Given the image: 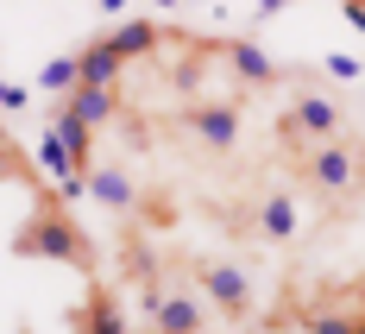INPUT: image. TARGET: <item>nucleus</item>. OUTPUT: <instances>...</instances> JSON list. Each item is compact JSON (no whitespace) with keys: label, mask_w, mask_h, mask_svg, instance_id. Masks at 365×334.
<instances>
[{"label":"nucleus","mask_w":365,"mask_h":334,"mask_svg":"<svg viewBox=\"0 0 365 334\" xmlns=\"http://www.w3.org/2000/svg\"><path fill=\"white\" fill-rule=\"evenodd\" d=\"M277 133H284V146L309 151V146L340 139V133H346V113H340V101H334L328 88H296L290 108H284V120H277Z\"/></svg>","instance_id":"nucleus-3"},{"label":"nucleus","mask_w":365,"mask_h":334,"mask_svg":"<svg viewBox=\"0 0 365 334\" xmlns=\"http://www.w3.org/2000/svg\"><path fill=\"white\" fill-rule=\"evenodd\" d=\"M302 183L315 189L322 202H346V196H359V183H365V151H359V139H328V146H309L302 151Z\"/></svg>","instance_id":"nucleus-1"},{"label":"nucleus","mask_w":365,"mask_h":334,"mask_svg":"<svg viewBox=\"0 0 365 334\" xmlns=\"http://www.w3.org/2000/svg\"><path fill=\"white\" fill-rule=\"evenodd\" d=\"M302 334H353V309H309Z\"/></svg>","instance_id":"nucleus-17"},{"label":"nucleus","mask_w":365,"mask_h":334,"mask_svg":"<svg viewBox=\"0 0 365 334\" xmlns=\"http://www.w3.org/2000/svg\"><path fill=\"white\" fill-rule=\"evenodd\" d=\"M151 6H177V0H151Z\"/></svg>","instance_id":"nucleus-27"},{"label":"nucleus","mask_w":365,"mask_h":334,"mask_svg":"<svg viewBox=\"0 0 365 334\" xmlns=\"http://www.w3.org/2000/svg\"><path fill=\"white\" fill-rule=\"evenodd\" d=\"M76 88V57H51L44 70H38V95H57V101H70Z\"/></svg>","instance_id":"nucleus-16"},{"label":"nucleus","mask_w":365,"mask_h":334,"mask_svg":"<svg viewBox=\"0 0 365 334\" xmlns=\"http://www.w3.org/2000/svg\"><path fill=\"white\" fill-rule=\"evenodd\" d=\"M340 13H346V26H353V32H365V6H340Z\"/></svg>","instance_id":"nucleus-23"},{"label":"nucleus","mask_w":365,"mask_h":334,"mask_svg":"<svg viewBox=\"0 0 365 334\" xmlns=\"http://www.w3.org/2000/svg\"><path fill=\"white\" fill-rule=\"evenodd\" d=\"M182 133H189L202 151L227 158V151L240 146V108H233V101H195V108L182 113Z\"/></svg>","instance_id":"nucleus-4"},{"label":"nucleus","mask_w":365,"mask_h":334,"mask_svg":"<svg viewBox=\"0 0 365 334\" xmlns=\"http://www.w3.org/2000/svg\"><path fill=\"white\" fill-rule=\"evenodd\" d=\"M88 196H95L108 215H133L139 183H133V171H120V164H88Z\"/></svg>","instance_id":"nucleus-7"},{"label":"nucleus","mask_w":365,"mask_h":334,"mask_svg":"<svg viewBox=\"0 0 365 334\" xmlns=\"http://www.w3.org/2000/svg\"><path fill=\"white\" fill-rule=\"evenodd\" d=\"M322 70H328L334 82H359L365 64H359V57H346V51H328V57H322Z\"/></svg>","instance_id":"nucleus-19"},{"label":"nucleus","mask_w":365,"mask_h":334,"mask_svg":"<svg viewBox=\"0 0 365 334\" xmlns=\"http://www.w3.org/2000/svg\"><path fill=\"white\" fill-rule=\"evenodd\" d=\"M246 334H290V322H252Z\"/></svg>","instance_id":"nucleus-22"},{"label":"nucleus","mask_w":365,"mask_h":334,"mask_svg":"<svg viewBox=\"0 0 365 334\" xmlns=\"http://www.w3.org/2000/svg\"><path fill=\"white\" fill-rule=\"evenodd\" d=\"M296 233H302V215H296L290 189H264V196H258V240H271V246H290Z\"/></svg>","instance_id":"nucleus-6"},{"label":"nucleus","mask_w":365,"mask_h":334,"mask_svg":"<svg viewBox=\"0 0 365 334\" xmlns=\"http://www.w3.org/2000/svg\"><path fill=\"white\" fill-rule=\"evenodd\" d=\"M38 164H44V171H51L57 183H63V177H82V171H76V158H70V146H63V139H57L51 126L38 133Z\"/></svg>","instance_id":"nucleus-15"},{"label":"nucleus","mask_w":365,"mask_h":334,"mask_svg":"<svg viewBox=\"0 0 365 334\" xmlns=\"http://www.w3.org/2000/svg\"><path fill=\"white\" fill-rule=\"evenodd\" d=\"M120 6H126V0H101V13H120Z\"/></svg>","instance_id":"nucleus-25"},{"label":"nucleus","mask_w":365,"mask_h":334,"mask_svg":"<svg viewBox=\"0 0 365 334\" xmlns=\"http://www.w3.org/2000/svg\"><path fill=\"white\" fill-rule=\"evenodd\" d=\"M13 253H19V259H57V265H95V253H88V240H82V227L70 221L63 202H57V208L44 202L32 221L19 227Z\"/></svg>","instance_id":"nucleus-2"},{"label":"nucleus","mask_w":365,"mask_h":334,"mask_svg":"<svg viewBox=\"0 0 365 334\" xmlns=\"http://www.w3.org/2000/svg\"><path fill=\"white\" fill-rule=\"evenodd\" d=\"M26 108V88L19 82H0V113H19Z\"/></svg>","instance_id":"nucleus-20"},{"label":"nucleus","mask_w":365,"mask_h":334,"mask_svg":"<svg viewBox=\"0 0 365 334\" xmlns=\"http://www.w3.org/2000/svg\"><path fill=\"white\" fill-rule=\"evenodd\" d=\"M284 6H290V0H258V13H284Z\"/></svg>","instance_id":"nucleus-24"},{"label":"nucleus","mask_w":365,"mask_h":334,"mask_svg":"<svg viewBox=\"0 0 365 334\" xmlns=\"http://www.w3.org/2000/svg\"><path fill=\"white\" fill-rule=\"evenodd\" d=\"M340 6H365V0H340Z\"/></svg>","instance_id":"nucleus-28"},{"label":"nucleus","mask_w":365,"mask_h":334,"mask_svg":"<svg viewBox=\"0 0 365 334\" xmlns=\"http://www.w3.org/2000/svg\"><path fill=\"white\" fill-rule=\"evenodd\" d=\"M63 108H70L76 120H82V126H95V133H101V126H108L113 113H120V101H113V88H82V82H76Z\"/></svg>","instance_id":"nucleus-12"},{"label":"nucleus","mask_w":365,"mask_h":334,"mask_svg":"<svg viewBox=\"0 0 365 334\" xmlns=\"http://www.w3.org/2000/svg\"><path fill=\"white\" fill-rule=\"evenodd\" d=\"M195 284H202V297L215 303L220 315H246L252 309V278L240 271V265H195Z\"/></svg>","instance_id":"nucleus-5"},{"label":"nucleus","mask_w":365,"mask_h":334,"mask_svg":"<svg viewBox=\"0 0 365 334\" xmlns=\"http://www.w3.org/2000/svg\"><path fill=\"white\" fill-rule=\"evenodd\" d=\"M51 133H57V139L70 146L76 171H88V164H95V126H82V120H76L70 108H57V113H51Z\"/></svg>","instance_id":"nucleus-13"},{"label":"nucleus","mask_w":365,"mask_h":334,"mask_svg":"<svg viewBox=\"0 0 365 334\" xmlns=\"http://www.w3.org/2000/svg\"><path fill=\"white\" fill-rule=\"evenodd\" d=\"M220 57L233 64V76H240L246 88H271V82H277V64L258 51L252 38H233V44H220Z\"/></svg>","instance_id":"nucleus-8"},{"label":"nucleus","mask_w":365,"mask_h":334,"mask_svg":"<svg viewBox=\"0 0 365 334\" xmlns=\"http://www.w3.org/2000/svg\"><path fill=\"white\" fill-rule=\"evenodd\" d=\"M202 76H208V51L182 57L177 70H170V88H177V95H195V88H202Z\"/></svg>","instance_id":"nucleus-18"},{"label":"nucleus","mask_w":365,"mask_h":334,"mask_svg":"<svg viewBox=\"0 0 365 334\" xmlns=\"http://www.w3.org/2000/svg\"><path fill=\"white\" fill-rule=\"evenodd\" d=\"M108 44L120 51V64H133V57H151V51L164 44V32H158L151 19H120V26L108 32Z\"/></svg>","instance_id":"nucleus-11"},{"label":"nucleus","mask_w":365,"mask_h":334,"mask_svg":"<svg viewBox=\"0 0 365 334\" xmlns=\"http://www.w3.org/2000/svg\"><path fill=\"white\" fill-rule=\"evenodd\" d=\"M120 70H126V64H120V51H113L108 38H95V44L76 57V82H82V88H113Z\"/></svg>","instance_id":"nucleus-9"},{"label":"nucleus","mask_w":365,"mask_h":334,"mask_svg":"<svg viewBox=\"0 0 365 334\" xmlns=\"http://www.w3.org/2000/svg\"><path fill=\"white\" fill-rule=\"evenodd\" d=\"M13 171H19V158H13V146L0 139V177H13Z\"/></svg>","instance_id":"nucleus-21"},{"label":"nucleus","mask_w":365,"mask_h":334,"mask_svg":"<svg viewBox=\"0 0 365 334\" xmlns=\"http://www.w3.org/2000/svg\"><path fill=\"white\" fill-rule=\"evenodd\" d=\"M76 334H126V315H120V297L113 290H95V297L76 309Z\"/></svg>","instance_id":"nucleus-10"},{"label":"nucleus","mask_w":365,"mask_h":334,"mask_svg":"<svg viewBox=\"0 0 365 334\" xmlns=\"http://www.w3.org/2000/svg\"><path fill=\"white\" fill-rule=\"evenodd\" d=\"M158 334H202V303L195 297H164V309L151 315Z\"/></svg>","instance_id":"nucleus-14"},{"label":"nucleus","mask_w":365,"mask_h":334,"mask_svg":"<svg viewBox=\"0 0 365 334\" xmlns=\"http://www.w3.org/2000/svg\"><path fill=\"white\" fill-rule=\"evenodd\" d=\"M353 334H365V315H353Z\"/></svg>","instance_id":"nucleus-26"}]
</instances>
